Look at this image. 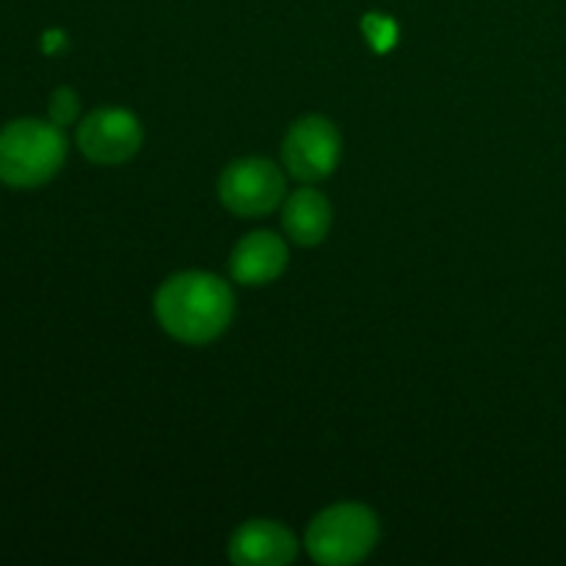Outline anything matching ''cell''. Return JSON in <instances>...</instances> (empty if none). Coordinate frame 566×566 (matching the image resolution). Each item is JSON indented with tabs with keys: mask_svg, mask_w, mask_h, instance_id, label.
Here are the masks:
<instances>
[{
	"mask_svg": "<svg viewBox=\"0 0 566 566\" xmlns=\"http://www.w3.org/2000/svg\"><path fill=\"white\" fill-rule=\"evenodd\" d=\"M66 138L59 125L17 119L0 130V180L11 188H36L61 169Z\"/></svg>",
	"mask_w": 566,
	"mask_h": 566,
	"instance_id": "2",
	"label": "cell"
},
{
	"mask_svg": "<svg viewBox=\"0 0 566 566\" xmlns=\"http://www.w3.org/2000/svg\"><path fill=\"white\" fill-rule=\"evenodd\" d=\"M235 313V298L224 280L205 271L169 276L155 296V315L175 340L202 346L224 335Z\"/></svg>",
	"mask_w": 566,
	"mask_h": 566,
	"instance_id": "1",
	"label": "cell"
},
{
	"mask_svg": "<svg viewBox=\"0 0 566 566\" xmlns=\"http://www.w3.org/2000/svg\"><path fill=\"white\" fill-rule=\"evenodd\" d=\"M282 224H285L291 241H296L298 247H318L332 227L329 199L313 188L293 191L285 202Z\"/></svg>",
	"mask_w": 566,
	"mask_h": 566,
	"instance_id": "9",
	"label": "cell"
},
{
	"mask_svg": "<svg viewBox=\"0 0 566 566\" xmlns=\"http://www.w3.org/2000/svg\"><path fill=\"white\" fill-rule=\"evenodd\" d=\"M365 31H368V42L374 44L376 50H387L390 44H396V22L387 20V17L381 14H370L368 20H365Z\"/></svg>",
	"mask_w": 566,
	"mask_h": 566,
	"instance_id": "11",
	"label": "cell"
},
{
	"mask_svg": "<svg viewBox=\"0 0 566 566\" xmlns=\"http://www.w3.org/2000/svg\"><path fill=\"white\" fill-rule=\"evenodd\" d=\"M142 125L130 111L99 108L92 111L77 127V147L88 160L116 166L130 160L142 147Z\"/></svg>",
	"mask_w": 566,
	"mask_h": 566,
	"instance_id": "6",
	"label": "cell"
},
{
	"mask_svg": "<svg viewBox=\"0 0 566 566\" xmlns=\"http://www.w3.org/2000/svg\"><path fill=\"white\" fill-rule=\"evenodd\" d=\"M77 111H81V99L72 88H55L53 97H50V122L59 127L72 125L77 119Z\"/></svg>",
	"mask_w": 566,
	"mask_h": 566,
	"instance_id": "10",
	"label": "cell"
},
{
	"mask_svg": "<svg viewBox=\"0 0 566 566\" xmlns=\"http://www.w3.org/2000/svg\"><path fill=\"white\" fill-rule=\"evenodd\" d=\"M282 160L296 180H324L340 160V133L324 116H304L287 130L282 142Z\"/></svg>",
	"mask_w": 566,
	"mask_h": 566,
	"instance_id": "5",
	"label": "cell"
},
{
	"mask_svg": "<svg viewBox=\"0 0 566 566\" xmlns=\"http://www.w3.org/2000/svg\"><path fill=\"white\" fill-rule=\"evenodd\" d=\"M379 542V520L368 506L340 503L310 523L307 551L318 564L346 566L368 556Z\"/></svg>",
	"mask_w": 566,
	"mask_h": 566,
	"instance_id": "3",
	"label": "cell"
},
{
	"mask_svg": "<svg viewBox=\"0 0 566 566\" xmlns=\"http://www.w3.org/2000/svg\"><path fill=\"white\" fill-rule=\"evenodd\" d=\"M287 247L274 232H252L243 238L230 258V271L241 285H269L285 271Z\"/></svg>",
	"mask_w": 566,
	"mask_h": 566,
	"instance_id": "8",
	"label": "cell"
},
{
	"mask_svg": "<svg viewBox=\"0 0 566 566\" xmlns=\"http://www.w3.org/2000/svg\"><path fill=\"white\" fill-rule=\"evenodd\" d=\"M219 199L235 216H265L285 199V175L265 158H243L224 169Z\"/></svg>",
	"mask_w": 566,
	"mask_h": 566,
	"instance_id": "4",
	"label": "cell"
},
{
	"mask_svg": "<svg viewBox=\"0 0 566 566\" xmlns=\"http://www.w3.org/2000/svg\"><path fill=\"white\" fill-rule=\"evenodd\" d=\"M296 553V536L271 520H249L230 539V558L241 566H282L291 564Z\"/></svg>",
	"mask_w": 566,
	"mask_h": 566,
	"instance_id": "7",
	"label": "cell"
}]
</instances>
